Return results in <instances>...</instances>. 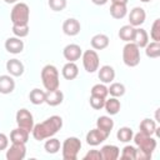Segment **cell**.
Returning a JSON list of instances; mask_svg holds the SVG:
<instances>
[{"mask_svg": "<svg viewBox=\"0 0 160 160\" xmlns=\"http://www.w3.org/2000/svg\"><path fill=\"white\" fill-rule=\"evenodd\" d=\"M61 128H62L61 116L52 115V116L48 118L46 120H44L42 122L34 125L31 132H32V136L35 140L41 141V140H46V139L54 136Z\"/></svg>", "mask_w": 160, "mask_h": 160, "instance_id": "1", "label": "cell"}, {"mask_svg": "<svg viewBox=\"0 0 160 160\" xmlns=\"http://www.w3.org/2000/svg\"><path fill=\"white\" fill-rule=\"evenodd\" d=\"M41 81L46 91H51L55 89H59L60 81H59V70L56 66L48 64L41 70Z\"/></svg>", "mask_w": 160, "mask_h": 160, "instance_id": "2", "label": "cell"}, {"mask_svg": "<svg viewBox=\"0 0 160 160\" xmlns=\"http://www.w3.org/2000/svg\"><path fill=\"white\" fill-rule=\"evenodd\" d=\"M81 150V141L76 136H70L64 140L61 145V154L64 160H76L78 154Z\"/></svg>", "mask_w": 160, "mask_h": 160, "instance_id": "3", "label": "cell"}, {"mask_svg": "<svg viewBox=\"0 0 160 160\" xmlns=\"http://www.w3.org/2000/svg\"><path fill=\"white\" fill-rule=\"evenodd\" d=\"M30 9L25 2H16L10 12V20L12 25H29Z\"/></svg>", "mask_w": 160, "mask_h": 160, "instance_id": "4", "label": "cell"}, {"mask_svg": "<svg viewBox=\"0 0 160 160\" xmlns=\"http://www.w3.org/2000/svg\"><path fill=\"white\" fill-rule=\"evenodd\" d=\"M122 61L129 68H135L140 64V49L135 42H126L122 48Z\"/></svg>", "mask_w": 160, "mask_h": 160, "instance_id": "5", "label": "cell"}, {"mask_svg": "<svg viewBox=\"0 0 160 160\" xmlns=\"http://www.w3.org/2000/svg\"><path fill=\"white\" fill-rule=\"evenodd\" d=\"M132 140L138 149H140L150 155H152L154 150L156 149V140L152 138V135H146V134L139 131V132L134 134Z\"/></svg>", "mask_w": 160, "mask_h": 160, "instance_id": "6", "label": "cell"}, {"mask_svg": "<svg viewBox=\"0 0 160 160\" xmlns=\"http://www.w3.org/2000/svg\"><path fill=\"white\" fill-rule=\"evenodd\" d=\"M81 60H82V65H84V69L88 71V72H95L98 71L99 66H100V59H99V55L95 50H85L81 55Z\"/></svg>", "mask_w": 160, "mask_h": 160, "instance_id": "7", "label": "cell"}, {"mask_svg": "<svg viewBox=\"0 0 160 160\" xmlns=\"http://www.w3.org/2000/svg\"><path fill=\"white\" fill-rule=\"evenodd\" d=\"M15 120H16V124H18V128H21V129H25L26 131L31 132L32 131V128H34V116L28 110V109H19L18 112H16V116H15Z\"/></svg>", "mask_w": 160, "mask_h": 160, "instance_id": "8", "label": "cell"}, {"mask_svg": "<svg viewBox=\"0 0 160 160\" xmlns=\"http://www.w3.org/2000/svg\"><path fill=\"white\" fill-rule=\"evenodd\" d=\"M8 160H24L26 156V146L22 142H11V146L6 149Z\"/></svg>", "mask_w": 160, "mask_h": 160, "instance_id": "9", "label": "cell"}, {"mask_svg": "<svg viewBox=\"0 0 160 160\" xmlns=\"http://www.w3.org/2000/svg\"><path fill=\"white\" fill-rule=\"evenodd\" d=\"M108 138H109V134H106V132L99 130L98 128H95V129L90 130L86 134V139L85 140H86L88 145H90V146H98L101 142H104Z\"/></svg>", "mask_w": 160, "mask_h": 160, "instance_id": "10", "label": "cell"}, {"mask_svg": "<svg viewBox=\"0 0 160 160\" xmlns=\"http://www.w3.org/2000/svg\"><path fill=\"white\" fill-rule=\"evenodd\" d=\"M145 19H146V12L142 8H134L130 10V14H129V22L131 26L134 28H138L140 25H142L145 22Z\"/></svg>", "mask_w": 160, "mask_h": 160, "instance_id": "11", "label": "cell"}, {"mask_svg": "<svg viewBox=\"0 0 160 160\" xmlns=\"http://www.w3.org/2000/svg\"><path fill=\"white\" fill-rule=\"evenodd\" d=\"M62 55L68 61L75 62L76 60H79L82 55V50L78 44H69L64 48L62 50Z\"/></svg>", "mask_w": 160, "mask_h": 160, "instance_id": "12", "label": "cell"}, {"mask_svg": "<svg viewBox=\"0 0 160 160\" xmlns=\"http://www.w3.org/2000/svg\"><path fill=\"white\" fill-rule=\"evenodd\" d=\"M80 30H81V25L79 20L74 18H69L62 22V31L68 36H75L80 32Z\"/></svg>", "mask_w": 160, "mask_h": 160, "instance_id": "13", "label": "cell"}, {"mask_svg": "<svg viewBox=\"0 0 160 160\" xmlns=\"http://www.w3.org/2000/svg\"><path fill=\"white\" fill-rule=\"evenodd\" d=\"M4 46H5V49H6L8 52L16 55V54H20L24 50V41L20 38L12 36V38H8L6 39Z\"/></svg>", "mask_w": 160, "mask_h": 160, "instance_id": "14", "label": "cell"}, {"mask_svg": "<svg viewBox=\"0 0 160 160\" xmlns=\"http://www.w3.org/2000/svg\"><path fill=\"white\" fill-rule=\"evenodd\" d=\"M24 64L19 59H10L6 61V71L12 78H19L24 74Z\"/></svg>", "mask_w": 160, "mask_h": 160, "instance_id": "15", "label": "cell"}, {"mask_svg": "<svg viewBox=\"0 0 160 160\" xmlns=\"http://www.w3.org/2000/svg\"><path fill=\"white\" fill-rule=\"evenodd\" d=\"M98 76H99V80L102 84H110L115 79V70L110 65L99 66V69H98Z\"/></svg>", "mask_w": 160, "mask_h": 160, "instance_id": "16", "label": "cell"}, {"mask_svg": "<svg viewBox=\"0 0 160 160\" xmlns=\"http://www.w3.org/2000/svg\"><path fill=\"white\" fill-rule=\"evenodd\" d=\"M64 101V94L61 90L55 89L51 91H46L45 94V102L49 106H58Z\"/></svg>", "mask_w": 160, "mask_h": 160, "instance_id": "17", "label": "cell"}, {"mask_svg": "<svg viewBox=\"0 0 160 160\" xmlns=\"http://www.w3.org/2000/svg\"><path fill=\"white\" fill-rule=\"evenodd\" d=\"M15 89V80L11 75H0V94H10Z\"/></svg>", "mask_w": 160, "mask_h": 160, "instance_id": "18", "label": "cell"}, {"mask_svg": "<svg viewBox=\"0 0 160 160\" xmlns=\"http://www.w3.org/2000/svg\"><path fill=\"white\" fill-rule=\"evenodd\" d=\"M109 36L105 35V34H96L91 38L90 40V44H91V48L94 50H104L109 46Z\"/></svg>", "mask_w": 160, "mask_h": 160, "instance_id": "19", "label": "cell"}, {"mask_svg": "<svg viewBox=\"0 0 160 160\" xmlns=\"http://www.w3.org/2000/svg\"><path fill=\"white\" fill-rule=\"evenodd\" d=\"M100 152L102 160H116L120 155V149L116 145H104Z\"/></svg>", "mask_w": 160, "mask_h": 160, "instance_id": "20", "label": "cell"}, {"mask_svg": "<svg viewBox=\"0 0 160 160\" xmlns=\"http://www.w3.org/2000/svg\"><path fill=\"white\" fill-rule=\"evenodd\" d=\"M61 74H62V78L66 79V80H74L76 79V76L79 75V68L75 62H71V61H68L62 69H61Z\"/></svg>", "mask_w": 160, "mask_h": 160, "instance_id": "21", "label": "cell"}, {"mask_svg": "<svg viewBox=\"0 0 160 160\" xmlns=\"http://www.w3.org/2000/svg\"><path fill=\"white\" fill-rule=\"evenodd\" d=\"M96 128L99 130H101V131H104V132H106V134L110 135V132H111V130L114 128V120L110 116H108V115H102V116L98 118V120H96Z\"/></svg>", "mask_w": 160, "mask_h": 160, "instance_id": "22", "label": "cell"}, {"mask_svg": "<svg viewBox=\"0 0 160 160\" xmlns=\"http://www.w3.org/2000/svg\"><path fill=\"white\" fill-rule=\"evenodd\" d=\"M29 131H26L25 129L21 128H16L14 130H11L10 132V141L11 142H22L26 144L29 140Z\"/></svg>", "mask_w": 160, "mask_h": 160, "instance_id": "23", "label": "cell"}, {"mask_svg": "<svg viewBox=\"0 0 160 160\" xmlns=\"http://www.w3.org/2000/svg\"><path fill=\"white\" fill-rule=\"evenodd\" d=\"M132 42H135L139 49L141 48H145L149 42V34L145 29H141V28H136L135 29V36H134V40Z\"/></svg>", "mask_w": 160, "mask_h": 160, "instance_id": "24", "label": "cell"}, {"mask_svg": "<svg viewBox=\"0 0 160 160\" xmlns=\"http://www.w3.org/2000/svg\"><path fill=\"white\" fill-rule=\"evenodd\" d=\"M135 29H136V28L131 26L130 24H129V25H124V26L120 28L118 35H119V38H120L122 41H125V42H131V41L134 40V36H135Z\"/></svg>", "mask_w": 160, "mask_h": 160, "instance_id": "25", "label": "cell"}, {"mask_svg": "<svg viewBox=\"0 0 160 160\" xmlns=\"http://www.w3.org/2000/svg\"><path fill=\"white\" fill-rule=\"evenodd\" d=\"M104 108H105V110H106V112L109 115H116L121 109V104L118 100V98L111 96L110 99H105Z\"/></svg>", "mask_w": 160, "mask_h": 160, "instance_id": "26", "label": "cell"}, {"mask_svg": "<svg viewBox=\"0 0 160 160\" xmlns=\"http://www.w3.org/2000/svg\"><path fill=\"white\" fill-rule=\"evenodd\" d=\"M140 131L146 134V135H154L158 131V126H156V121L152 119H144L140 122Z\"/></svg>", "mask_w": 160, "mask_h": 160, "instance_id": "27", "label": "cell"}, {"mask_svg": "<svg viewBox=\"0 0 160 160\" xmlns=\"http://www.w3.org/2000/svg\"><path fill=\"white\" fill-rule=\"evenodd\" d=\"M45 94L46 91L41 90V89H32L29 94V99H30V102L34 104V105H41L45 102Z\"/></svg>", "mask_w": 160, "mask_h": 160, "instance_id": "28", "label": "cell"}, {"mask_svg": "<svg viewBox=\"0 0 160 160\" xmlns=\"http://www.w3.org/2000/svg\"><path fill=\"white\" fill-rule=\"evenodd\" d=\"M44 149H45V151L48 154H56L61 149V144H60L59 139L51 136V138L46 139V141L44 144Z\"/></svg>", "mask_w": 160, "mask_h": 160, "instance_id": "29", "label": "cell"}, {"mask_svg": "<svg viewBox=\"0 0 160 160\" xmlns=\"http://www.w3.org/2000/svg\"><path fill=\"white\" fill-rule=\"evenodd\" d=\"M128 14V8L126 5H121V4H111L110 6V15L114 19H122L125 18Z\"/></svg>", "mask_w": 160, "mask_h": 160, "instance_id": "30", "label": "cell"}, {"mask_svg": "<svg viewBox=\"0 0 160 160\" xmlns=\"http://www.w3.org/2000/svg\"><path fill=\"white\" fill-rule=\"evenodd\" d=\"M145 54L150 59H158L160 56V42L159 41L148 42V45L145 46Z\"/></svg>", "mask_w": 160, "mask_h": 160, "instance_id": "31", "label": "cell"}, {"mask_svg": "<svg viewBox=\"0 0 160 160\" xmlns=\"http://www.w3.org/2000/svg\"><path fill=\"white\" fill-rule=\"evenodd\" d=\"M132 136H134V131L129 126H122L116 132V138L121 142H129V141H131L132 140Z\"/></svg>", "mask_w": 160, "mask_h": 160, "instance_id": "32", "label": "cell"}, {"mask_svg": "<svg viewBox=\"0 0 160 160\" xmlns=\"http://www.w3.org/2000/svg\"><path fill=\"white\" fill-rule=\"evenodd\" d=\"M108 92L114 98H121L125 94V86L121 82H111L108 88Z\"/></svg>", "mask_w": 160, "mask_h": 160, "instance_id": "33", "label": "cell"}, {"mask_svg": "<svg viewBox=\"0 0 160 160\" xmlns=\"http://www.w3.org/2000/svg\"><path fill=\"white\" fill-rule=\"evenodd\" d=\"M90 95H94V96H99V98H102V99H106V96L109 95L108 92V88L105 86V84H95L91 90H90Z\"/></svg>", "mask_w": 160, "mask_h": 160, "instance_id": "34", "label": "cell"}, {"mask_svg": "<svg viewBox=\"0 0 160 160\" xmlns=\"http://www.w3.org/2000/svg\"><path fill=\"white\" fill-rule=\"evenodd\" d=\"M29 31H30L29 25H12V34L16 38L22 39L29 35Z\"/></svg>", "mask_w": 160, "mask_h": 160, "instance_id": "35", "label": "cell"}, {"mask_svg": "<svg viewBox=\"0 0 160 160\" xmlns=\"http://www.w3.org/2000/svg\"><path fill=\"white\" fill-rule=\"evenodd\" d=\"M135 151H136L135 146L126 145V146H124V149L121 150V154L119 156L124 160H135Z\"/></svg>", "mask_w": 160, "mask_h": 160, "instance_id": "36", "label": "cell"}, {"mask_svg": "<svg viewBox=\"0 0 160 160\" xmlns=\"http://www.w3.org/2000/svg\"><path fill=\"white\" fill-rule=\"evenodd\" d=\"M48 5L52 11H62L66 8L68 1L66 0H49Z\"/></svg>", "mask_w": 160, "mask_h": 160, "instance_id": "37", "label": "cell"}, {"mask_svg": "<svg viewBox=\"0 0 160 160\" xmlns=\"http://www.w3.org/2000/svg\"><path fill=\"white\" fill-rule=\"evenodd\" d=\"M150 36L154 41L160 42V19L154 20V22L151 25V30H150Z\"/></svg>", "mask_w": 160, "mask_h": 160, "instance_id": "38", "label": "cell"}, {"mask_svg": "<svg viewBox=\"0 0 160 160\" xmlns=\"http://www.w3.org/2000/svg\"><path fill=\"white\" fill-rule=\"evenodd\" d=\"M89 102H90V106H91L94 110H100V109H102V108H104V104H105V99H102V98H99V96H94V95H90Z\"/></svg>", "mask_w": 160, "mask_h": 160, "instance_id": "39", "label": "cell"}, {"mask_svg": "<svg viewBox=\"0 0 160 160\" xmlns=\"http://www.w3.org/2000/svg\"><path fill=\"white\" fill-rule=\"evenodd\" d=\"M84 160H102L100 150H89L84 155Z\"/></svg>", "mask_w": 160, "mask_h": 160, "instance_id": "40", "label": "cell"}, {"mask_svg": "<svg viewBox=\"0 0 160 160\" xmlns=\"http://www.w3.org/2000/svg\"><path fill=\"white\" fill-rule=\"evenodd\" d=\"M8 146H9V138L5 134L0 132V151L1 150H6Z\"/></svg>", "mask_w": 160, "mask_h": 160, "instance_id": "41", "label": "cell"}, {"mask_svg": "<svg viewBox=\"0 0 160 160\" xmlns=\"http://www.w3.org/2000/svg\"><path fill=\"white\" fill-rule=\"evenodd\" d=\"M108 1H109V0H91V2H92V4L99 5V6H100V5H105Z\"/></svg>", "mask_w": 160, "mask_h": 160, "instance_id": "42", "label": "cell"}, {"mask_svg": "<svg viewBox=\"0 0 160 160\" xmlns=\"http://www.w3.org/2000/svg\"><path fill=\"white\" fill-rule=\"evenodd\" d=\"M111 4H121V5H126L129 0H110Z\"/></svg>", "mask_w": 160, "mask_h": 160, "instance_id": "43", "label": "cell"}, {"mask_svg": "<svg viewBox=\"0 0 160 160\" xmlns=\"http://www.w3.org/2000/svg\"><path fill=\"white\" fill-rule=\"evenodd\" d=\"M5 2H8V4H16L18 2V0H4Z\"/></svg>", "mask_w": 160, "mask_h": 160, "instance_id": "44", "label": "cell"}, {"mask_svg": "<svg viewBox=\"0 0 160 160\" xmlns=\"http://www.w3.org/2000/svg\"><path fill=\"white\" fill-rule=\"evenodd\" d=\"M141 2H149V1H151V0H140Z\"/></svg>", "mask_w": 160, "mask_h": 160, "instance_id": "45", "label": "cell"}]
</instances>
